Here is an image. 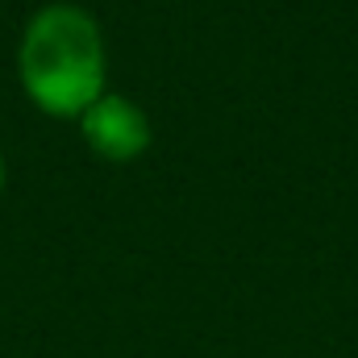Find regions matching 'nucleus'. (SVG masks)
Wrapping results in <instances>:
<instances>
[{"instance_id":"obj_1","label":"nucleus","mask_w":358,"mask_h":358,"mask_svg":"<svg viewBox=\"0 0 358 358\" xmlns=\"http://www.w3.org/2000/svg\"><path fill=\"white\" fill-rule=\"evenodd\" d=\"M25 96L50 117H80L104 96V34L88 8L46 4L29 17L17 50Z\"/></svg>"},{"instance_id":"obj_2","label":"nucleus","mask_w":358,"mask_h":358,"mask_svg":"<svg viewBox=\"0 0 358 358\" xmlns=\"http://www.w3.org/2000/svg\"><path fill=\"white\" fill-rule=\"evenodd\" d=\"M80 129L92 150L113 163H129V159L146 155V146H150V117L142 113L138 100L117 96V92H104L100 100H92L80 113Z\"/></svg>"},{"instance_id":"obj_3","label":"nucleus","mask_w":358,"mask_h":358,"mask_svg":"<svg viewBox=\"0 0 358 358\" xmlns=\"http://www.w3.org/2000/svg\"><path fill=\"white\" fill-rule=\"evenodd\" d=\"M0 187H4V155H0Z\"/></svg>"}]
</instances>
